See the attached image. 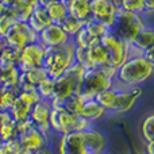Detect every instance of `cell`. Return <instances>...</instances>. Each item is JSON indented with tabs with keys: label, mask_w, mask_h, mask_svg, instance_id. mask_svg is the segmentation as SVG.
Instances as JSON below:
<instances>
[{
	"label": "cell",
	"mask_w": 154,
	"mask_h": 154,
	"mask_svg": "<svg viewBox=\"0 0 154 154\" xmlns=\"http://www.w3.org/2000/svg\"><path fill=\"white\" fill-rule=\"evenodd\" d=\"M108 137L103 130L92 126L88 130L72 131L57 137L56 154H106Z\"/></svg>",
	"instance_id": "obj_1"
},
{
	"label": "cell",
	"mask_w": 154,
	"mask_h": 154,
	"mask_svg": "<svg viewBox=\"0 0 154 154\" xmlns=\"http://www.w3.org/2000/svg\"><path fill=\"white\" fill-rule=\"evenodd\" d=\"M143 96V87L119 88L112 87L96 96L108 115H125L133 111Z\"/></svg>",
	"instance_id": "obj_2"
},
{
	"label": "cell",
	"mask_w": 154,
	"mask_h": 154,
	"mask_svg": "<svg viewBox=\"0 0 154 154\" xmlns=\"http://www.w3.org/2000/svg\"><path fill=\"white\" fill-rule=\"evenodd\" d=\"M153 77L154 66L143 56L131 57L122 66L118 68L114 85L119 88L143 87Z\"/></svg>",
	"instance_id": "obj_3"
},
{
	"label": "cell",
	"mask_w": 154,
	"mask_h": 154,
	"mask_svg": "<svg viewBox=\"0 0 154 154\" xmlns=\"http://www.w3.org/2000/svg\"><path fill=\"white\" fill-rule=\"evenodd\" d=\"M50 130L54 137H61L69 134L72 131H82L91 128L92 123L84 118L79 116L77 114L68 109L65 106L51 107L50 111Z\"/></svg>",
	"instance_id": "obj_4"
},
{
	"label": "cell",
	"mask_w": 154,
	"mask_h": 154,
	"mask_svg": "<svg viewBox=\"0 0 154 154\" xmlns=\"http://www.w3.org/2000/svg\"><path fill=\"white\" fill-rule=\"evenodd\" d=\"M75 45L72 42L61 48L46 49V56L43 61V69L50 79H58L65 75L75 65Z\"/></svg>",
	"instance_id": "obj_5"
},
{
	"label": "cell",
	"mask_w": 154,
	"mask_h": 154,
	"mask_svg": "<svg viewBox=\"0 0 154 154\" xmlns=\"http://www.w3.org/2000/svg\"><path fill=\"white\" fill-rule=\"evenodd\" d=\"M85 70H87V68L75 62V65L65 75L54 80V97L50 100L51 107L64 106L65 101L77 95L79 82Z\"/></svg>",
	"instance_id": "obj_6"
},
{
	"label": "cell",
	"mask_w": 154,
	"mask_h": 154,
	"mask_svg": "<svg viewBox=\"0 0 154 154\" xmlns=\"http://www.w3.org/2000/svg\"><path fill=\"white\" fill-rule=\"evenodd\" d=\"M114 84L115 80L107 76L100 68H89L85 70L80 80L77 95L84 100L96 99V96L112 88Z\"/></svg>",
	"instance_id": "obj_7"
},
{
	"label": "cell",
	"mask_w": 154,
	"mask_h": 154,
	"mask_svg": "<svg viewBox=\"0 0 154 154\" xmlns=\"http://www.w3.org/2000/svg\"><path fill=\"white\" fill-rule=\"evenodd\" d=\"M147 23H149L147 16L141 15V14L128 12V11L119 8V11L116 14V18H115V22L109 30L116 37H119L120 39L126 41V42H133L135 35Z\"/></svg>",
	"instance_id": "obj_8"
},
{
	"label": "cell",
	"mask_w": 154,
	"mask_h": 154,
	"mask_svg": "<svg viewBox=\"0 0 154 154\" xmlns=\"http://www.w3.org/2000/svg\"><path fill=\"white\" fill-rule=\"evenodd\" d=\"M100 43L108 50L109 65L116 68V69L119 66H122L130 57V42L120 39L111 30H108L100 38Z\"/></svg>",
	"instance_id": "obj_9"
},
{
	"label": "cell",
	"mask_w": 154,
	"mask_h": 154,
	"mask_svg": "<svg viewBox=\"0 0 154 154\" xmlns=\"http://www.w3.org/2000/svg\"><path fill=\"white\" fill-rule=\"evenodd\" d=\"M34 42H38V32H35L27 22L20 20H16L11 31L4 38L5 46H10L16 50H22L27 45Z\"/></svg>",
	"instance_id": "obj_10"
},
{
	"label": "cell",
	"mask_w": 154,
	"mask_h": 154,
	"mask_svg": "<svg viewBox=\"0 0 154 154\" xmlns=\"http://www.w3.org/2000/svg\"><path fill=\"white\" fill-rule=\"evenodd\" d=\"M46 56V48L39 42H34L23 48L19 54V64L18 69L20 72H26L30 69H37L43 66Z\"/></svg>",
	"instance_id": "obj_11"
},
{
	"label": "cell",
	"mask_w": 154,
	"mask_h": 154,
	"mask_svg": "<svg viewBox=\"0 0 154 154\" xmlns=\"http://www.w3.org/2000/svg\"><path fill=\"white\" fill-rule=\"evenodd\" d=\"M119 11V0H91L92 19L111 29Z\"/></svg>",
	"instance_id": "obj_12"
},
{
	"label": "cell",
	"mask_w": 154,
	"mask_h": 154,
	"mask_svg": "<svg viewBox=\"0 0 154 154\" xmlns=\"http://www.w3.org/2000/svg\"><path fill=\"white\" fill-rule=\"evenodd\" d=\"M38 42L46 49H51L69 45L72 42V38L66 34L61 24L51 23L38 34Z\"/></svg>",
	"instance_id": "obj_13"
},
{
	"label": "cell",
	"mask_w": 154,
	"mask_h": 154,
	"mask_svg": "<svg viewBox=\"0 0 154 154\" xmlns=\"http://www.w3.org/2000/svg\"><path fill=\"white\" fill-rule=\"evenodd\" d=\"M50 111H51V104L50 101L41 100L38 101L35 106H32L31 111H30V120L32 122V125L35 126V128L41 131L42 134H45L46 137L53 139L54 135L50 130Z\"/></svg>",
	"instance_id": "obj_14"
},
{
	"label": "cell",
	"mask_w": 154,
	"mask_h": 154,
	"mask_svg": "<svg viewBox=\"0 0 154 154\" xmlns=\"http://www.w3.org/2000/svg\"><path fill=\"white\" fill-rule=\"evenodd\" d=\"M18 139H19V143H20L22 152L23 153L34 154L39 149H42V147L51 145V138H49L45 134H42L38 128H32L30 133L19 137Z\"/></svg>",
	"instance_id": "obj_15"
},
{
	"label": "cell",
	"mask_w": 154,
	"mask_h": 154,
	"mask_svg": "<svg viewBox=\"0 0 154 154\" xmlns=\"http://www.w3.org/2000/svg\"><path fill=\"white\" fill-rule=\"evenodd\" d=\"M77 115L95 125V123L100 122L101 119H104L108 114L96 99H89V100H82Z\"/></svg>",
	"instance_id": "obj_16"
},
{
	"label": "cell",
	"mask_w": 154,
	"mask_h": 154,
	"mask_svg": "<svg viewBox=\"0 0 154 154\" xmlns=\"http://www.w3.org/2000/svg\"><path fill=\"white\" fill-rule=\"evenodd\" d=\"M68 8V14L82 23L92 18L91 14V0H62Z\"/></svg>",
	"instance_id": "obj_17"
},
{
	"label": "cell",
	"mask_w": 154,
	"mask_h": 154,
	"mask_svg": "<svg viewBox=\"0 0 154 154\" xmlns=\"http://www.w3.org/2000/svg\"><path fill=\"white\" fill-rule=\"evenodd\" d=\"M49 77L46 75L43 68H37V69H30L26 72H20L19 75V89H26V88H37L43 80Z\"/></svg>",
	"instance_id": "obj_18"
},
{
	"label": "cell",
	"mask_w": 154,
	"mask_h": 154,
	"mask_svg": "<svg viewBox=\"0 0 154 154\" xmlns=\"http://www.w3.org/2000/svg\"><path fill=\"white\" fill-rule=\"evenodd\" d=\"M27 23L30 24V27H31L35 32L39 34L43 29L50 26L53 22H51V19H50V16H49L48 11H46L45 5L39 4V5H37V7H34L29 20H27Z\"/></svg>",
	"instance_id": "obj_19"
},
{
	"label": "cell",
	"mask_w": 154,
	"mask_h": 154,
	"mask_svg": "<svg viewBox=\"0 0 154 154\" xmlns=\"http://www.w3.org/2000/svg\"><path fill=\"white\" fill-rule=\"evenodd\" d=\"M88 62H89V68H103L106 65H108L109 64L108 50L100 42L95 43L93 46H91L88 49Z\"/></svg>",
	"instance_id": "obj_20"
},
{
	"label": "cell",
	"mask_w": 154,
	"mask_h": 154,
	"mask_svg": "<svg viewBox=\"0 0 154 154\" xmlns=\"http://www.w3.org/2000/svg\"><path fill=\"white\" fill-rule=\"evenodd\" d=\"M42 4L45 5L53 23L61 24L66 19V16L69 15L66 5H65V3L62 0H43Z\"/></svg>",
	"instance_id": "obj_21"
},
{
	"label": "cell",
	"mask_w": 154,
	"mask_h": 154,
	"mask_svg": "<svg viewBox=\"0 0 154 154\" xmlns=\"http://www.w3.org/2000/svg\"><path fill=\"white\" fill-rule=\"evenodd\" d=\"M133 43L135 48H138L141 51H145L146 49L154 46V26L150 24V22L135 35L133 39Z\"/></svg>",
	"instance_id": "obj_22"
},
{
	"label": "cell",
	"mask_w": 154,
	"mask_h": 154,
	"mask_svg": "<svg viewBox=\"0 0 154 154\" xmlns=\"http://www.w3.org/2000/svg\"><path fill=\"white\" fill-rule=\"evenodd\" d=\"M19 75L20 70L18 66H10V68H2L0 66V85L2 87H18Z\"/></svg>",
	"instance_id": "obj_23"
},
{
	"label": "cell",
	"mask_w": 154,
	"mask_h": 154,
	"mask_svg": "<svg viewBox=\"0 0 154 154\" xmlns=\"http://www.w3.org/2000/svg\"><path fill=\"white\" fill-rule=\"evenodd\" d=\"M32 107H30L29 104H26L24 101H22L20 99H16L14 101V104L11 106V108L8 109V114L12 118L15 122H22V120L29 119L30 116V111H31Z\"/></svg>",
	"instance_id": "obj_24"
},
{
	"label": "cell",
	"mask_w": 154,
	"mask_h": 154,
	"mask_svg": "<svg viewBox=\"0 0 154 154\" xmlns=\"http://www.w3.org/2000/svg\"><path fill=\"white\" fill-rule=\"evenodd\" d=\"M139 134H141L143 143L154 141V112L147 114L142 119L141 125H139Z\"/></svg>",
	"instance_id": "obj_25"
},
{
	"label": "cell",
	"mask_w": 154,
	"mask_h": 154,
	"mask_svg": "<svg viewBox=\"0 0 154 154\" xmlns=\"http://www.w3.org/2000/svg\"><path fill=\"white\" fill-rule=\"evenodd\" d=\"M19 54H20V50L12 49L10 46H4V49L2 50V54H0V66L2 68L18 66Z\"/></svg>",
	"instance_id": "obj_26"
},
{
	"label": "cell",
	"mask_w": 154,
	"mask_h": 154,
	"mask_svg": "<svg viewBox=\"0 0 154 154\" xmlns=\"http://www.w3.org/2000/svg\"><path fill=\"white\" fill-rule=\"evenodd\" d=\"M97 42H100V41L93 38L85 27H82L75 37L72 38V43L75 45V48H81V49H89L91 46H93Z\"/></svg>",
	"instance_id": "obj_27"
},
{
	"label": "cell",
	"mask_w": 154,
	"mask_h": 154,
	"mask_svg": "<svg viewBox=\"0 0 154 154\" xmlns=\"http://www.w3.org/2000/svg\"><path fill=\"white\" fill-rule=\"evenodd\" d=\"M119 8L128 11V12L145 15V12H146V2L145 0H119Z\"/></svg>",
	"instance_id": "obj_28"
},
{
	"label": "cell",
	"mask_w": 154,
	"mask_h": 154,
	"mask_svg": "<svg viewBox=\"0 0 154 154\" xmlns=\"http://www.w3.org/2000/svg\"><path fill=\"white\" fill-rule=\"evenodd\" d=\"M0 138L2 141H8V139L18 138V128H16V122L11 118L3 125H0Z\"/></svg>",
	"instance_id": "obj_29"
},
{
	"label": "cell",
	"mask_w": 154,
	"mask_h": 154,
	"mask_svg": "<svg viewBox=\"0 0 154 154\" xmlns=\"http://www.w3.org/2000/svg\"><path fill=\"white\" fill-rule=\"evenodd\" d=\"M37 91L39 93L41 99L46 101H50L54 97V79L46 77L42 82L37 87Z\"/></svg>",
	"instance_id": "obj_30"
},
{
	"label": "cell",
	"mask_w": 154,
	"mask_h": 154,
	"mask_svg": "<svg viewBox=\"0 0 154 154\" xmlns=\"http://www.w3.org/2000/svg\"><path fill=\"white\" fill-rule=\"evenodd\" d=\"M84 27L88 30V32H89L93 38H96V39H99V41H100V38L109 30L108 27L104 26L103 23H100V22L95 20V19H92V18H91L88 22H85Z\"/></svg>",
	"instance_id": "obj_31"
},
{
	"label": "cell",
	"mask_w": 154,
	"mask_h": 154,
	"mask_svg": "<svg viewBox=\"0 0 154 154\" xmlns=\"http://www.w3.org/2000/svg\"><path fill=\"white\" fill-rule=\"evenodd\" d=\"M16 23V18L12 15L11 11H5L2 16H0V38L4 41L7 34L11 31L12 26Z\"/></svg>",
	"instance_id": "obj_32"
},
{
	"label": "cell",
	"mask_w": 154,
	"mask_h": 154,
	"mask_svg": "<svg viewBox=\"0 0 154 154\" xmlns=\"http://www.w3.org/2000/svg\"><path fill=\"white\" fill-rule=\"evenodd\" d=\"M61 26H62V29L66 31V34L69 35L70 38H73L77 32H79L80 30L84 27V23H82L81 20H79V19H76V18H73V16L68 15L66 19H65V20L61 23Z\"/></svg>",
	"instance_id": "obj_33"
},
{
	"label": "cell",
	"mask_w": 154,
	"mask_h": 154,
	"mask_svg": "<svg viewBox=\"0 0 154 154\" xmlns=\"http://www.w3.org/2000/svg\"><path fill=\"white\" fill-rule=\"evenodd\" d=\"M18 97L22 101H24L26 104H29L30 107L35 106L38 101H41L39 93H38L37 88H26V89H19V95Z\"/></svg>",
	"instance_id": "obj_34"
},
{
	"label": "cell",
	"mask_w": 154,
	"mask_h": 154,
	"mask_svg": "<svg viewBox=\"0 0 154 154\" xmlns=\"http://www.w3.org/2000/svg\"><path fill=\"white\" fill-rule=\"evenodd\" d=\"M0 154H23L19 139H8L0 145Z\"/></svg>",
	"instance_id": "obj_35"
},
{
	"label": "cell",
	"mask_w": 154,
	"mask_h": 154,
	"mask_svg": "<svg viewBox=\"0 0 154 154\" xmlns=\"http://www.w3.org/2000/svg\"><path fill=\"white\" fill-rule=\"evenodd\" d=\"M16 128H18V138H19V137L30 133L32 128H35V126L32 125V122L30 120V118H29V119L22 120V122H16Z\"/></svg>",
	"instance_id": "obj_36"
},
{
	"label": "cell",
	"mask_w": 154,
	"mask_h": 154,
	"mask_svg": "<svg viewBox=\"0 0 154 154\" xmlns=\"http://www.w3.org/2000/svg\"><path fill=\"white\" fill-rule=\"evenodd\" d=\"M0 3L5 7V10H15L23 3V0H0Z\"/></svg>",
	"instance_id": "obj_37"
},
{
	"label": "cell",
	"mask_w": 154,
	"mask_h": 154,
	"mask_svg": "<svg viewBox=\"0 0 154 154\" xmlns=\"http://www.w3.org/2000/svg\"><path fill=\"white\" fill-rule=\"evenodd\" d=\"M143 57L154 66V46H152V48H149V49H146V50L143 51Z\"/></svg>",
	"instance_id": "obj_38"
},
{
	"label": "cell",
	"mask_w": 154,
	"mask_h": 154,
	"mask_svg": "<svg viewBox=\"0 0 154 154\" xmlns=\"http://www.w3.org/2000/svg\"><path fill=\"white\" fill-rule=\"evenodd\" d=\"M34 154H56V149H54L51 145H49V146H45V147H42V149H39Z\"/></svg>",
	"instance_id": "obj_39"
},
{
	"label": "cell",
	"mask_w": 154,
	"mask_h": 154,
	"mask_svg": "<svg viewBox=\"0 0 154 154\" xmlns=\"http://www.w3.org/2000/svg\"><path fill=\"white\" fill-rule=\"evenodd\" d=\"M143 153L145 154H154V141L146 142V143L143 145Z\"/></svg>",
	"instance_id": "obj_40"
},
{
	"label": "cell",
	"mask_w": 154,
	"mask_h": 154,
	"mask_svg": "<svg viewBox=\"0 0 154 154\" xmlns=\"http://www.w3.org/2000/svg\"><path fill=\"white\" fill-rule=\"evenodd\" d=\"M23 3H26V4L31 5V7H37V5L42 4L43 0H23Z\"/></svg>",
	"instance_id": "obj_41"
},
{
	"label": "cell",
	"mask_w": 154,
	"mask_h": 154,
	"mask_svg": "<svg viewBox=\"0 0 154 154\" xmlns=\"http://www.w3.org/2000/svg\"><path fill=\"white\" fill-rule=\"evenodd\" d=\"M5 11H7V10H5V7H4V5H3V4H2V3H0V16H2L3 14L5 12Z\"/></svg>",
	"instance_id": "obj_42"
},
{
	"label": "cell",
	"mask_w": 154,
	"mask_h": 154,
	"mask_svg": "<svg viewBox=\"0 0 154 154\" xmlns=\"http://www.w3.org/2000/svg\"><path fill=\"white\" fill-rule=\"evenodd\" d=\"M4 46H5V43H4V41L0 38V54H2V50L4 49Z\"/></svg>",
	"instance_id": "obj_43"
},
{
	"label": "cell",
	"mask_w": 154,
	"mask_h": 154,
	"mask_svg": "<svg viewBox=\"0 0 154 154\" xmlns=\"http://www.w3.org/2000/svg\"><path fill=\"white\" fill-rule=\"evenodd\" d=\"M133 154H145L143 152H137V153H133Z\"/></svg>",
	"instance_id": "obj_44"
},
{
	"label": "cell",
	"mask_w": 154,
	"mask_h": 154,
	"mask_svg": "<svg viewBox=\"0 0 154 154\" xmlns=\"http://www.w3.org/2000/svg\"><path fill=\"white\" fill-rule=\"evenodd\" d=\"M106 154H109V153H106Z\"/></svg>",
	"instance_id": "obj_45"
}]
</instances>
